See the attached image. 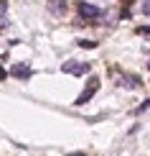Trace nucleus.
<instances>
[{
  "label": "nucleus",
  "mask_w": 150,
  "mask_h": 156,
  "mask_svg": "<svg viewBox=\"0 0 150 156\" xmlns=\"http://www.w3.org/2000/svg\"><path fill=\"white\" fill-rule=\"evenodd\" d=\"M61 72L64 74H87L89 72V62H64L61 64Z\"/></svg>",
  "instance_id": "nucleus-3"
},
{
  "label": "nucleus",
  "mask_w": 150,
  "mask_h": 156,
  "mask_svg": "<svg viewBox=\"0 0 150 156\" xmlns=\"http://www.w3.org/2000/svg\"><path fill=\"white\" fill-rule=\"evenodd\" d=\"M10 74L18 77V80H31V74H33V72H31L28 64H15V67L10 69Z\"/></svg>",
  "instance_id": "nucleus-4"
},
{
  "label": "nucleus",
  "mask_w": 150,
  "mask_h": 156,
  "mask_svg": "<svg viewBox=\"0 0 150 156\" xmlns=\"http://www.w3.org/2000/svg\"><path fill=\"white\" fill-rule=\"evenodd\" d=\"M82 49H97V41H92V38H82V41H76Z\"/></svg>",
  "instance_id": "nucleus-6"
},
{
  "label": "nucleus",
  "mask_w": 150,
  "mask_h": 156,
  "mask_svg": "<svg viewBox=\"0 0 150 156\" xmlns=\"http://www.w3.org/2000/svg\"><path fill=\"white\" fill-rule=\"evenodd\" d=\"M148 67H150V62H148Z\"/></svg>",
  "instance_id": "nucleus-11"
},
{
  "label": "nucleus",
  "mask_w": 150,
  "mask_h": 156,
  "mask_svg": "<svg viewBox=\"0 0 150 156\" xmlns=\"http://www.w3.org/2000/svg\"><path fill=\"white\" fill-rule=\"evenodd\" d=\"M5 77H8V72H5V69H3V67H0V82H3V80H5Z\"/></svg>",
  "instance_id": "nucleus-9"
},
{
  "label": "nucleus",
  "mask_w": 150,
  "mask_h": 156,
  "mask_svg": "<svg viewBox=\"0 0 150 156\" xmlns=\"http://www.w3.org/2000/svg\"><path fill=\"white\" fill-rule=\"evenodd\" d=\"M97 90H99V77H89V80H87V87H84L82 95L76 97V105H87V102L97 95Z\"/></svg>",
  "instance_id": "nucleus-1"
},
{
  "label": "nucleus",
  "mask_w": 150,
  "mask_h": 156,
  "mask_svg": "<svg viewBox=\"0 0 150 156\" xmlns=\"http://www.w3.org/2000/svg\"><path fill=\"white\" fill-rule=\"evenodd\" d=\"M138 34H145V36H150V26H142V28H138Z\"/></svg>",
  "instance_id": "nucleus-8"
},
{
  "label": "nucleus",
  "mask_w": 150,
  "mask_h": 156,
  "mask_svg": "<svg viewBox=\"0 0 150 156\" xmlns=\"http://www.w3.org/2000/svg\"><path fill=\"white\" fill-rule=\"evenodd\" d=\"M48 10L54 13V16H64V10H66V3H64V0H48Z\"/></svg>",
  "instance_id": "nucleus-5"
},
{
  "label": "nucleus",
  "mask_w": 150,
  "mask_h": 156,
  "mask_svg": "<svg viewBox=\"0 0 150 156\" xmlns=\"http://www.w3.org/2000/svg\"><path fill=\"white\" fill-rule=\"evenodd\" d=\"M76 10H79L82 21H94V18H99V16H102V10L97 8V5L87 3V0H79V3H76Z\"/></svg>",
  "instance_id": "nucleus-2"
},
{
  "label": "nucleus",
  "mask_w": 150,
  "mask_h": 156,
  "mask_svg": "<svg viewBox=\"0 0 150 156\" xmlns=\"http://www.w3.org/2000/svg\"><path fill=\"white\" fill-rule=\"evenodd\" d=\"M66 156H87V154H66Z\"/></svg>",
  "instance_id": "nucleus-10"
},
{
  "label": "nucleus",
  "mask_w": 150,
  "mask_h": 156,
  "mask_svg": "<svg viewBox=\"0 0 150 156\" xmlns=\"http://www.w3.org/2000/svg\"><path fill=\"white\" fill-rule=\"evenodd\" d=\"M122 84H125V87H138V77H122Z\"/></svg>",
  "instance_id": "nucleus-7"
}]
</instances>
